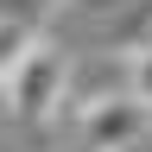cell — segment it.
<instances>
[{
  "mask_svg": "<svg viewBox=\"0 0 152 152\" xmlns=\"http://www.w3.org/2000/svg\"><path fill=\"white\" fill-rule=\"evenodd\" d=\"M26 38H32V19H19V13L0 7V83H7V70H13V57H19Z\"/></svg>",
  "mask_w": 152,
  "mask_h": 152,
  "instance_id": "obj_3",
  "label": "cell"
},
{
  "mask_svg": "<svg viewBox=\"0 0 152 152\" xmlns=\"http://www.w3.org/2000/svg\"><path fill=\"white\" fill-rule=\"evenodd\" d=\"M64 83H70V51L57 45V38H26L13 57V70H7V83H0V102H7L13 121H26V127H45L64 114Z\"/></svg>",
  "mask_w": 152,
  "mask_h": 152,
  "instance_id": "obj_1",
  "label": "cell"
},
{
  "mask_svg": "<svg viewBox=\"0 0 152 152\" xmlns=\"http://www.w3.org/2000/svg\"><path fill=\"white\" fill-rule=\"evenodd\" d=\"M127 95H140L152 108V45H133L127 51Z\"/></svg>",
  "mask_w": 152,
  "mask_h": 152,
  "instance_id": "obj_4",
  "label": "cell"
},
{
  "mask_svg": "<svg viewBox=\"0 0 152 152\" xmlns=\"http://www.w3.org/2000/svg\"><path fill=\"white\" fill-rule=\"evenodd\" d=\"M76 133H83V152H121L127 140L152 133V108L127 89H108V95L76 108Z\"/></svg>",
  "mask_w": 152,
  "mask_h": 152,
  "instance_id": "obj_2",
  "label": "cell"
}]
</instances>
